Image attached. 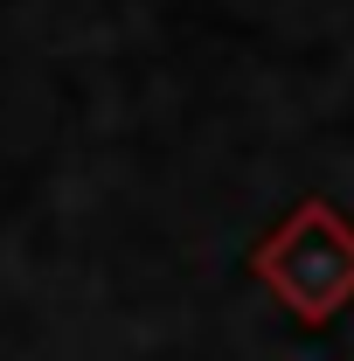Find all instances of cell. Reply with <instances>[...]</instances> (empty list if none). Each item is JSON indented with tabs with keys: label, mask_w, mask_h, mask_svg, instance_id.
Wrapping results in <instances>:
<instances>
[{
	"label": "cell",
	"mask_w": 354,
	"mask_h": 361,
	"mask_svg": "<svg viewBox=\"0 0 354 361\" xmlns=\"http://www.w3.org/2000/svg\"><path fill=\"white\" fill-rule=\"evenodd\" d=\"M250 264L299 319H326L354 299V223L334 202H299Z\"/></svg>",
	"instance_id": "cell-1"
}]
</instances>
